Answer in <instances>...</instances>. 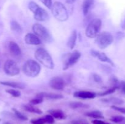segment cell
Returning <instances> with one entry per match:
<instances>
[{
    "instance_id": "13",
    "label": "cell",
    "mask_w": 125,
    "mask_h": 124,
    "mask_svg": "<svg viewBox=\"0 0 125 124\" xmlns=\"http://www.w3.org/2000/svg\"><path fill=\"white\" fill-rule=\"evenodd\" d=\"M90 54L94 57H96L98 59L100 60L101 62H106V63H109L112 66H114V64L113 62L106 55V53L104 52H99V51H96V50H91L90 51Z\"/></svg>"
},
{
    "instance_id": "27",
    "label": "cell",
    "mask_w": 125,
    "mask_h": 124,
    "mask_svg": "<svg viewBox=\"0 0 125 124\" xmlns=\"http://www.w3.org/2000/svg\"><path fill=\"white\" fill-rule=\"evenodd\" d=\"M110 120L112 122L116 123V124H119V123H122L125 120V117L122 116V115H114V116H112L110 119Z\"/></svg>"
},
{
    "instance_id": "23",
    "label": "cell",
    "mask_w": 125,
    "mask_h": 124,
    "mask_svg": "<svg viewBox=\"0 0 125 124\" xmlns=\"http://www.w3.org/2000/svg\"><path fill=\"white\" fill-rule=\"evenodd\" d=\"M101 101L105 103H112L113 105H120L124 103V100L121 98H117V97H110L107 98H103L101 100Z\"/></svg>"
},
{
    "instance_id": "17",
    "label": "cell",
    "mask_w": 125,
    "mask_h": 124,
    "mask_svg": "<svg viewBox=\"0 0 125 124\" xmlns=\"http://www.w3.org/2000/svg\"><path fill=\"white\" fill-rule=\"evenodd\" d=\"M77 38H78V33L76 30H73L71 33L70 37L67 41V46L70 49H73L76 44Z\"/></svg>"
},
{
    "instance_id": "31",
    "label": "cell",
    "mask_w": 125,
    "mask_h": 124,
    "mask_svg": "<svg viewBox=\"0 0 125 124\" xmlns=\"http://www.w3.org/2000/svg\"><path fill=\"white\" fill-rule=\"evenodd\" d=\"M45 119L46 120V123L48 124H54L55 120L54 118L52 115H51V114H47L45 116Z\"/></svg>"
},
{
    "instance_id": "18",
    "label": "cell",
    "mask_w": 125,
    "mask_h": 124,
    "mask_svg": "<svg viewBox=\"0 0 125 124\" xmlns=\"http://www.w3.org/2000/svg\"><path fill=\"white\" fill-rule=\"evenodd\" d=\"M0 83L2 85L10 87L13 88L15 89H23L26 88V85L21 82H15V81H1Z\"/></svg>"
},
{
    "instance_id": "28",
    "label": "cell",
    "mask_w": 125,
    "mask_h": 124,
    "mask_svg": "<svg viewBox=\"0 0 125 124\" xmlns=\"http://www.w3.org/2000/svg\"><path fill=\"white\" fill-rule=\"evenodd\" d=\"M6 91V92H7L14 97H19L21 96L20 91L14 89H7Z\"/></svg>"
},
{
    "instance_id": "19",
    "label": "cell",
    "mask_w": 125,
    "mask_h": 124,
    "mask_svg": "<svg viewBox=\"0 0 125 124\" xmlns=\"http://www.w3.org/2000/svg\"><path fill=\"white\" fill-rule=\"evenodd\" d=\"M94 3V0H84L82 5V10L84 15L86 16L89 13Z\"/></svg>"
},
{
    "instance_id": "38",
    "label": "cell",
    "mask_w": 125,
    "mask_h": 124,
    "mask_svg": "<svg viewBox=\"0 0 125 124\" xmlns=\"http://www.w3.org/2000/svg\"><path fill=\"white\" fill-rule=\"evenodd\" d=\"M121 27H122V29L125 30V18L124 19V20L122 21V24H121Z\"/></svg>"
},
{
    "instance_id": "9",
    "label": "cell",
    "mask_w": 125,
    "mask_h": 124,
    "mask_svg": "<svg viewBox=\"0 0 125 124\" xmlns=\"http://www.w3.org/2000/svg\"><path fill=\"white\" fill-rule=\"evenodd\" d=\"M81 56V53L77 50L74 51L73 52L70 53L64 63L63 70H67L68 68L74 66L80 59Z\"/></svg>"
},
{
    "instance_id": "22",
    "label": "cell",
    "mask_w": 125,
    "mask_h": 124,
    "mask_svg": "<svg viewBox=\"0 0 125 124\" xmlns=\"http://www.w3.org/2000/svg\"><path fill=\"white\" fill-rule=\"evenodd\" d=\"M23 108L24 110L28 112H29V113H35V114H41L43 113L41 109H40L38 108H36V107H35L34 105L31 104L23 105Z\"/></svg>"
},
{
    "instance_id": "34",
    "label": "cell",
    "mask_w": 125,
    "mask_h": 124,
    "mask_svg": "<svg viewBox=\"0 0 125 124\" xmlns=\"http://www.w3.org/2000/svg\"><path fill=\"white\" fill-rule=\"evenodd\" d=\"M92 77H93V79H94V80L95 81V82L100 83L102 81V79H101V76L99 75L98 74H93Z\"/></svg>"
},
{
    "instance_id": "16",
    "label": "cell",
    "mask_w": 125,
    "mask_h": 124,
    "mask_svg": "<svg viewBox=\"0 0 125 124\" xmlns=\"http://www.w3.org/2000/svg\"><path fill=\"white\" fill-rule=\"evenodd\" d=\"M48 113L54 117V119L62 120L66 118V115L64 112L61 109H51L48 111Z\"/></svg>"
},
{
    "instance_id": "36",
    "label": "cell",
    "mask_w": 125,
    "mask_h": 124,
    "mask_svg": "<svg viewBox=\"0 0 125 124\" xmlns=\"http://www.w3.org/2000/svg\"><path fill=\"white\" fill-rule=\"evenodd\" d=\"M92 123L93 124H109L103 121V120H100V119H95V120H93Z\"/></svg>"
},
{
    "instance_id": "8",
    "label": "cell",
    "mask_w": 125,
    "mask_h": 124,
    "mask_svg": "<svg viewBox=\"0 0 125 124\" xmlns=\"http://www.w3.org/2000/svg\"><path fill=\"white\" fill-rule=\"evenodd\" d=\"M4 72L9 76H15L20 74V68L15 61L7 60L4 64Z\"/></svg>"
},
{
    "instance_id": "35",
    "label": "cell",
    "mask_w": 125,
    "mask_h": 124,
    "mask_svg": "<svg viewBox=\"0 0 125 124\" xmlns=\"http://www.w3.org/2000/svg\"><path fill=\"white\" fill-rule=\"evenodd\" d=\"M120 89L121 92L123 94H125V81H122L120 82V85H119V88Z\"/></svg>"
},
{
    "instance_id": "25",
    "label": "cell",
    "mask_w": 125,
    "mask_h": 124,
    "mask_svg": "<svg viewBox=\"0 0 125 124\" xmlns=\"http://www.w3.org/2000/svg\"><path fill=\"white\" fill-rule=\"evenodd\" d=\"M118 89V87L117 86H112V87L110 88L109 89H107L106 91H104L103 92H100V93L98 94V95L100 96H108V95L114 93L116 90Z\"/></svg>"
},
{
    "instance_id": "1",
    "label": "cell",
    "mask_w": 125,
    "mask_h": 124,
    "mask_svg": "<svg viewBox=\"0 0 125 124\" xmlns=\"http://www.w3.org/2000/svg\"><path fill=\"white\" fill-rule=\"evenodd\" d=\"M35 59L41 63L42 65L50 69H53L54 68V63L52 57L49 52L45 49L40 47L35 51L34 53Z\"/></svg>"
},
{
    "instance_id": "6",
    "label": "cell",
    "mask_w": 125,
    "mask_h": 124,
    "mask_svg": "<svg viewBox=\"0 0 125 124\" xmlns=\"http://www.w3.org/2000/svg\"><path fill=\"white\" fill-rule=\"evenodd\" d=\"M101 20L99 18L92 19L89 23L85 29V35L89 38H96L100 34L101 27Z\"/></svg>"
},
{
    "instance_id": "7",
    "label": "cell",
    "mask_w": 125,
    "mask_h": 124,
    "mask_svg": "<svg viewBox=\"0 0 125 124\" xmlns=\"http://www.w3.org/2000/svg\"><path fill=\"white\" fill-rule=\"evenodd\" d=\"M114 41V36L111 33L104 31L100 33L96 37L95 42L99 48L101 49H105Z\"/></svg>"
},
{
    "instance_id": "24",
    "label": "cell",
    "mask_w": 125,
    "mask_h": 124,
    "mask_svg": "<svg viewBox=\"0 0 125 124\" xmlns=\"http://www.w3.org/2000/svg\"><path fill=\"white\" fill-rule=\"evenodd\" d=\"M10 26L11 30L17 34H21L23 32V28L17 21H11L10 23Z\"/></svg>"
},
{
    "instance_id": "42",
    "label": "cell",
    "mask_w": 125,
    "mask_h": 124,
    "mask_svg": "<svg viewBox=\"0 0 125 124\" xmlns=\"http://www.w3.org/2000/svg\"><path fill=\"white\" fill-rule=\"evenodd\" d=\"M0 67H1V63H0Z\"/></svg>"
},
{
    "instance_id": "39",
    "label": "cell",
    "mask_w": 125,
    "mask_h": 124,
    "mask_svg": "<svg viewBox=\"0 0 125 124\" xmlns=\"http://www.w3.org/2000/svg\"><path fill=\"white\" fill-rule=\"evenodd\" d=\"M75 1L76 0H65L66 2L68 4H70L74 3V2H75Z\"/></svg>"
},
{
    "instance_id": "12",
    "label": "cell",
    "mask_w": 125,
    "mask_h": 124,
    "mask_svg": "<svg viewBox=\"0 0 125 124\" xmlns=\"http://www.w3.org/2000/svg\"><path fill=\"white\" fill-rule=\"evenodd\" d=\"M96 96L97 94L95 92L89 91H78L73 94L74 97L82 99H94Z\"/></svg>"
},
{
    "instance_id": "43",
    "label": "cell",
    "mask_w": 125,
    "mask_h": 124,
    "mask_svg": "<svg viewBox=\"0 0 125 124\" xmlns=\"http://www.w3.org/2000/svg\"><path fill=\"white\" fill-rule=\"evenodd\" d=\"M0 122H1V119H0Z\"/></svg>"
},
{
    "instance_id": "15",
    "label": "cell",
    "mask_w": 125,
    "mask_h": 124,
    "mask_svg": "<svg viewBox=\"0 0 125 124\" xmlns=\"http://www.w3.org/2000/svg\"><path fill=\"white\" fill-rule=\"evenodd\" d=\"M8 47L10 53L14 57H19L22 55V52L20 47L18 46V44L15 41H10L9 43Z\"/></svg>"
},
{
    "instance_id": "3",
    "label": "cell",
    "mask_w": 125,
    "mask_h": 124,
    "mask_svg": "<svg viewBox=\"0 0 125 124\" xmlns=\"http://www.w3.org/2000/svg\"><path fill=\"white\" fill-rule=\"evenodd\" d=\"M41 67L37 61L32 59L28 60L23 66V72L26 76L35 77L40 72Z\"/></svg>"
},
{
    "instance_id": "41",
    "label": "cell",
    "mask_w": 125,
    "mask_h": 124,
    "mask_svg": "<svg viewBox=\"0 0 125 124\" xmlns=\"http://www.w3.org/2000/svg\"><path fill=\"white\" fill-rule=\"evenodd\" d=\"M122 124H125V120L123 122H122Z\"/></svg>"
},
{
    "instance_id": "5",
    "label": "cell",
    "mask_w": 125,
    "mask_h": 124,
    "mask_svg": "<svg viewBox=\"0 0 125 124\" xmlns=\"http://www.w3.org/2000/svg\"><path fill=\"white\" fill-rule=\"evenodd\" d=\"M32 30L34 34L41 40L46 43L52 41V38L48 30L40 23H35L32 26Z\"/></svg>"
},
{
    "instance_id": "29",
    "label": "cell",
    "mask_w": 125,
    "mask_h": 124,
    "mask_svg": "<svg viewBox=\"0 0 125 124\" xmlns=\"http://www.w3.org/2000/svg\"><path fill=\"white\" fill-rule=\"evenodd\" d=\"M43 102V98H40V97H36L35 98H32L29 101L30 104L32 105H39L40 103H42Z\"/></svg>"
},
{
    "instance_id": "21",
    "label": "cell",
    "mask_w": 125,
    "mask_h": 124,
    "mask_svg": "<svg viewBox=\"0 0 125 124\" xmlns=\"http://www.w3.org/2000/svg\"><path fill=\"white\" fill-rule=\"evenodd\" d=\"M85 115L87 117H89L94 118L95 119H101L104 118L103 113L98 110H94L87 112L85 113Z\"/></svg>"
},
{
    "instance_id": "14",
    "label": "cell",
    "mask_w": 125,
    "mask_h": 124,
    "mask_svg": "<svg viewBox=\"0 0 125 124\" xmlns=\"http://www.w3.org/2000/svg\"><path fill=\"white\" fill-rule=\"evenodd\" d=\"M36 97L42 98H46L50 100H60L63 98V96L60 94L53 93V92H41L36 95Z\"/></svg>"
},
{
    "instance_id": "4",
    "label": "cell",
    "mask_w": 125,
    "mask_h": 124,
    "mask_svg": "<svg viewBox=\"0 0 125 124\" xmlns=\"http://www.w3.org/2000/svg\"><path fill=\"white\" fill-rule=\"evenodd\" d=\"M51 12L57 20L61 22H64L68 20V10L62 2H55L51 7Z\"/></svg>"
},
{
    "instance_id": "11",
    "label": "cell",
    "mask_w": 125,
    "mask_h": 124,
    "mask_svg": "<svg viewBox=\"0 0 125 124\" xmlns=\"http://www.w3.org/2000/svg\"><path fill=\"white\" fill-rule=\"evenodd\" d=\"M24 41L28 45L32 46H39L42 43V40L32 33H28L24 36Z\"/></svg>"
},
{
    "instance_id": "32",
    "label": "cell",
    "mask_w": 125,
    "mask_h": 124,
    "mask_svg": "<svg viewBox=\"0 0 125 124\" xmlns=\"http://www.w3.org/2000/svg\"><path fill=\"white\" fill-rule=\"evenodd\" d=\"M111 108L114 110H115L117 111L122 113V114H125V108L118 106L117 105H112L111 106Z\"/></svg>"
},
{
    "instance_id": "40",
    "label": "cell",
    "mask_w": 125,
    "mask_h": 124,
    "mask_svg": "<svg viewBox=\"0 0 125 124\" xmlns=\"http://www.w3.org/2000/svg\"><path fill=\"white\" fill-rule=\"evenodd\" d=\"M3 124H11L10 122H6L4 123Z\"/></svg>"
},
{
    "instance_id": "20",
    "label": "cell",
    "mask_w": 125,
    "mask_h": 124,
    "mask_svg": "<svg viewBox=\"0 0 125 124\" xmlns=\"http://www.w3.org/2000/svg\"><path fill=\"white\" fill-rule=\"evenodd\" d=\"M69 106L72 109H87L90 107L89 105L81 102H71L69 103Z\"/></svg>"
},
{
    "instance_id": "33",
    "label": "cell",
    "mask_w": 125,
    "mask_h": 124,
    "mask_svg": "<svg viewBox=\"0 0 125 124\" xmlns=\"http://www.w3.org/2000/svg\"><path fill=\"white\" fill-rule=\"evenodd\" d=\"M42 4H43L47 8L51 9L52 6V0H39Z\"/></svg>"
},
{
    "instance_id": "26",
    "label": "cell",
    "mask_w": 125,
    "mask_h": 124,
    "mask_svg": "<svg viewBox=\"0 0 125 124\" xmlns=\"http://www.w3.org/2000/svg\"><path fill=\"white\" fill-rule=\"evenodd\" d=\"M12 110H13V113H14L15 115L18 118V119L21 120H23V121H26V120H28V118L25 115L21 113V112H20L19 111L17 110L15 108H12Z\"/></svg>"
},
{
    "instance_id": "10",
    "label": "cell",
    "mask_w": 125,
    "mask_h": 124,
    "mask_svg": "<svg viewBox=\"0 0 125 124\" xmlns=\"http://www.w3.org/2000/svg\"><path fill=\"white\" fill-rule=\"evenodd\" d=\"M49 85L53 89L56 91H62L65 87V82L63 78L59 76H55L50 79Z\"/></svg>"
},
{
    "instance_id": "37",
    "label": "cell",
    "mask_w": 125,
    "mask_h": 124,
    "mask_svg": "<svg viewBox=\"0 0 125 124\" xmlns=\"http://www.w3.org/2000/svg\"><path fill=\"white\" fill-rule=\"evenodd\" d=\"M72 124H87L83 122L81 120H73V121H72Z\"/></svg>"
},
{
    "instance_id": "30",
    "label": "cell",
    "mask_w": 125,
    "mask_h": 124,
    "mask_svg": "<svg viewBox=\"0 0 125 124\" xmlns=\"http://www.w3.org/2000/svg\"><path fill=\"white\" fill-rule=\"evenodd\" d=\"M31 123L32 124H45L46 123V120H45V118L41 117L39 118V119H32L31 120Z\"/></svg>"
},
{
    "instance_id": "2",
    "label": "cell",
    "mask_w": 125,
    "mask_h": 124,
    "mask_svg": "<svg viewBox=\"0 0 125 124\" xmlns=\"http://www.w3.org/2000/svg\"><path fill=\"white\" fill-rule=\"evenodd\" d=\"M28 8L34 13V19L40 22L46 21L49 19V15L47 11L42 8L36 2L30 1L28 4Z\"/></svg>"
}]
</instances>
